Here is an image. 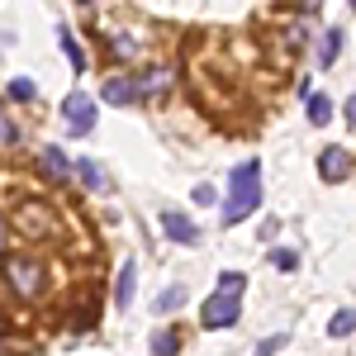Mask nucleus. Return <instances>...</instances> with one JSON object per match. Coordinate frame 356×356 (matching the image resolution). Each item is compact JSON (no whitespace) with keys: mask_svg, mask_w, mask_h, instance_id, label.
<instances>
[{"mask_svg":"<svg viewBox=\"0 0 356 356\" xmlns=\"http://www.w3.org/2000/svg\"><path fill=\"white\" fill-rule=\"evenodd\" d=\"M43 171H48L53 181H67V176H72V166H67V157H62L57 147H48V152H43Z\"/></svg>","mask_w":356,"mask_h":356,"instance_id":"obj_10","label":"nucleus"},{"mask_svg":"<svg viewBox=\"0 0 356 356\" xmlns=\"http://www.w3.org/2000/svg\"><path fill=\"white\" fill-rule=\"evenodd\" d=\"M200 323L204 328H233L238 323V295H209L200 309Z\"/></svg>","mask_w":356,"mask_h":356,"instance_id":"obj_4","label":"nucleus"},{"mask_svg":"<svg viewBox=\"0 0 356 356\" xmlns=\"http://www.w3.org/2000/svg\"><path fill=\"white\" fill-rule=\"evenodd\" d=\"M0 247H5V228H0Z\"/></svg>","mask_w":356,"mask_h":356,"instance_id":"obj_26","label":"nucleus"},{"mask_svg":"<svg viewBox=\"0 0 356 356\" xmlns=\"http://www.w3.org/2000/svg\"><path fill=\"white\" fill-rule=\"evenodd\" d=\"M10 95H15V100H33V81H15V86H10Z\"/></svg>","mask_w":356,"mask_h":356,"instance_id":"obj_20","label":"nucleus"},{"mask_svg":"<svg viewBox=\"0 0 356 356\" xmlns=\"http://www.w3.org/2000/svg\"><path fill=\"white\" fill-rule=\"evenodd\" d=\"M352 10H356V0H352Z\"/></svg>","mask_w":356,"mask_h":356,"instance_id":"obj_28","label":"nucleus"},{"mask_svg":"<svg viewBox=\"0 0 356 356\" xmlns=\"http://www.w3.org/2000/svg\"><path fill=\"white\" fill-rule=\"evenodd\" d=\"M62 114H67V134H90L95 129V100L86 90H72L62 100Z\"/></svg>","mask_w":356,"mask_h":356,"instance_id":"obj_3","label":"nucleus"},{"mask_svg":"<svg viewBox=\"0 0 356 356\" xmlns=\"http://www.w3.org/2000/svg\"><path fill=\"white\" fill-rule=\"evenodd\" d=\"M295 261H300V252H290V247L271 252V266H275V271H295Z\"/></svg>","mask_w":356,"mask_h":356,"instance_id":"obj_18","label":"nucleus"},{"mask_svg":"<svg viewBox=\"0 0 356 356\" xmlns=\"http://www.w3.org/2000/svg\"><path fill=\"white\" fill-rule=\"evenodd\" d=\"M243 285H247L243 271H223L219 275V295H243Z\"/></svg>","mask_w":356,"mask_h":356,"instance_id":"obj_17","label":"nucleus"},{"mask_svg":"<svg viewBox=\"0 0 356 356\" xmlns=\"http://www.w3.org/2000/svg\"><path fill=\"white\" fill-rule=\"evenodd\" d=\"M5 280L15 285L19 300H38L43 285H48V271H43L38 261H29V257H10V261H5Z\"/></svg>","mask_w":356,"mask_h":356,"instance_id":"obj_2","label":"nucleus"},{"mask_svg":"<svg viewBox=\"0 0 356 356\" xmlns=\"http://www.w3.org/2000/svg\"><path fill=\"white\" fill-rule=\"evenodd\" d=\"M195 204H214V186H195Z\"/></svg>","mask_w":356,"mask_h":356,"instance_id":"obj_21","label":"nucleus"},{"mask_svg":"<svg viewBox=\"0 0 356 356\" xmlns=\"http://www.w3.org/2000/svg\"><path fill=\"white\" fill-rule=\"evenodd\" d=\"M134 290H138V266L124 261V271H119V280H114V304L129 309V304H134Z\"/></svg>","mask_w":356,"mask_h":356,"instance_id":"obj_7","label":"nucleus"},{"mask_svg":"<svg viewBox=\"0 0 356 356\" xmlns=\"http://www.w3.org/2000/svg\"><path fill=\"white\" fill-rule=\"evenodd\" d=\"M15 138V129H10V119H5V110H0V143H10Z\"/></svg>","mask_w":356,"mask_h":356,"instance_id":"obj_24","label":"nucleus"},{"mask_svg":"<svg viewBox=\"0 0 356 356\" xmlns=\"http://www.w3.org/2000/svg\"><path fill=\"white\" fill-rule=\"evenodd\" d=\"M181 304H186V285H166L152 309H157V314H171V309H181Z\"/></svg>","mask_w":356,"mask_h":356,"instance_id":"obj_9","label":"nucleus"},{"mask_svg":"<svg viewBox=\"0 0 356 356\" xmlns=\"http://www.w3.org/2000/svg\"><path fill=\"white\" fill-rule=\"evenodd\" d=\"M257 204H261V166L243 162L233 171V186H228V200H223V223H243Z\"/></svg>","mask_w":356,"mask_h":356,"instance_id":"obj_1","label":"nucleus"},{"mask_svg":"<svg viewBox=\"0 0 356 356\" xmlns=\"http://www.w3.org/2000/svg\"><path fill=\"white\" fill-rule=\"evenodd\" d=\"M176 347H181L176 332H152V356H176Z\"/></svg>","mask_w":356,"mask_h":356,"instance_id":"obj_14","label":"nucleus"},{"mask_svg":"<svg viewBox=\"0 0 356 356\" xmlns=\"http://www.w3.org/2000/svg\"><path fill=\"white\" fill-rule=\"evenodd\" d=\"M114 53H119V57H134V53H138V43H124V38H114Z\"/></svg>","mask_w":356,"mask_h":356,"instance_id":"obj_23","label":"nucleus"},{"mask_svg":"<svg viewBox=\"0 0 356 356\" xmlns=\"http://www.w3.org/2000/svg\"><path fill=\"white\" fill-rule=\"evenodd\" d=\"M318 176L337 186V181H347L352 176V152H342V147H323V157H318Z\"/></svg>","mask_w":356,"mask_h":356,"instance_id":"obj_5","label":"nucleus"},{"mask_svg":"<svg viewBox=\"0 0 356 356\" xmlns=\"http://www.w3.org/2000/svg\"><path fill=\"white\" fill-rule=\"evenodd\" d=\"M285 347V332H275V337H261V347H257V356H275Z\"/></svg>","mask_w":356,"mask_h":356,"instance_id":"obj_19","label":"nucleus"},{"mask_svg":"<svg viewBox=\"0 0 356 356\" xmlns=\"http://www.w3.org/2000/svg\"><path fill=\"white\" fill-rule=\"evenodd\" d=\"M162 233L171 238V243H181V247H195V243H200V228H195L186 214H176V209H162Z\"/></svg>","mask_w":356,"mask_h":356,"instance_id":"obj_6","label":"nucleus"},{"mask_svg":"<svg viewBox=\"0 0 356 356\" xmlns=\"http://www.w3.org/2000/svg\"><path fill=\"white\" fill-rule=\"evenodd\" d=\"M328 332H332V337H347V332H356V314H352V309H342V314H332Z\"/></svg>","mask_w":356,"mask_h":356,"instance_id":"obj_15","label":"nucleus"},{"mask_svg":"<svg viewBox=\"0 0 356 356\" xmlns=\"http://www.w3.org/2000/svg\"><path fill=\"white\" fill-rule=\"evenodd\" d=\"M309 119H314V124H328L332 119V100L328 95H309Z\"/></svg>","mask_w":356,"mask_h":356,"instance_id":"obj_13","label":"nucleus"},{"mask_svg":"<svg viewBox=\"0 0 356 356\" xmlns=\"http://www.w3.org/2000/svg\"><path fill=\"white\" fill-rule=\"evenodd\" d=\"M105 100H110V105H129V100H138V81H129V76H124V81H119V76L105 81Z\"/></svg>","mask_w":356,"mask_h":356,"instance_id":"obj_8","label":"nucleus"},{"mask_svg":"<svg viewBox=\"0 0 356 356\" xmlns=\"http://www.w3.org/2000/svg\"><path fill=\"white\" fill-rule=\"evenodd\" d=\"M347 124H352V134H356V95L347 100Z\"/></svg>","mask_w":356,"mask_h":356,"instance_id":"obj_25","label":"nucleus"},{"mask_svg":"<svg viewBox=\"0 0 356 356\" xmlns=\"http://www.w3.org/2000/svg\"><path fill=\"white\" fill-rule=\"evenodd\" d=\"M76 176H81V181L90 186V191H100V186H105V176H100V166H95V162H86V157L76 162Z\"/></svg>","mask_w":356,"mask_h":356,"instance_id":"obj_16","label":"nucleus"},{"mask_svg":"<svg viewBox=\"0 0 356 356\" xmlns=\"http://www.w3.org/2000/svg\"><path fill=\"white\" fill-rule=\"evenodd\" d=\"M166 86H171L166 72H147V76L138 81V95H166Z\"/></svg>","mask_w":356,"mask_h":356,"instance_id":"obj_12","label":"nucleus"},{"mask_svg":"<svg viewBox=\"0 0 356 356\" xmlns=\"http://www.w3.org/2000/svg\"><path fill=\"white\" fill-rule=\"evenodd\" d=\"M342 53V33H337V29H328V33H323V43H318V62H323V67H332V57Z\"/></svg>","mask_w":356,"mask_h":356,"instance_id":"obj_11","label":"nucleus"},{"mask_svg":"<svg viewBox=\"0 0 356 356\" xmlns=\"http://www.w3.org/2000/svg\"><path fill=\"white\" fill-rule=\"evenodd\" d=\"M81 5H90V0H81Z\"/></svg>","mask_w":356,"mask_h":356,"instance_id":"obj_27","label":"nucleus"},{"mask_svg":"<svg viewBox=\"0 0 356 356\" xmlns=\"http://www.w3.org/2000/svg\"><path fill=\"white\" fill-rule=\"evenodd\" d=\"M62 48H67V57H72V62H76V67H86V57H81V48H76V43H72V38H62Z\"/></svg>","mask_w":356,"mask_h":356,"instance_id":"obj_22","label":"nucleus"}]
</instances>
